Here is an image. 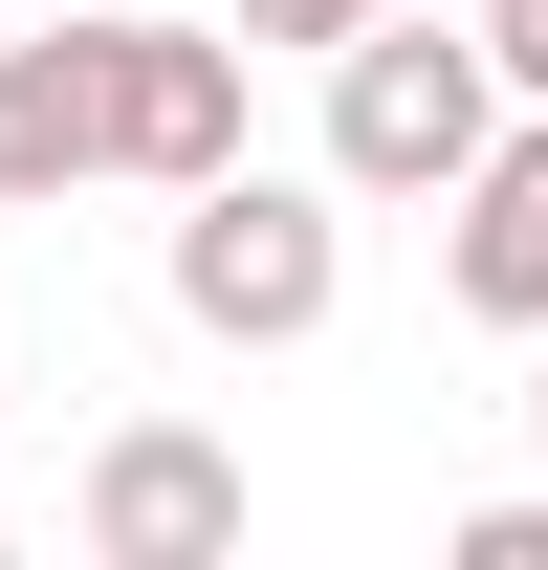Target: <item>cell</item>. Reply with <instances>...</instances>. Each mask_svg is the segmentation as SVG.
<instances>
[{
	"mask_svg": "<svg viewBox=\"0 0 548 570\" xmlns=\"http://www.w3.org/2000/svg\"><path fill=\"white\" fill-rule=\"evenodd\" d=\"M88 549H110V570H198V549H242V461H219L198 417H133L110 461H88Z\"/></svg>",
	"mask_w": 548,
	"mask_h": 570,
	"instance_id": "obj_4",
	"label": "cell"
},
{
	"mask_svg": "<svg viewBox=\"0 0 548 570\" xmlns=\"http://www.w3.org/2000/svg\"><path fill=\"white\" fill-rule=\"evenodd\" d=\"M527 417H548V373H527Z\"/></svg>",
	"mask_w": 548,
	"mask_h": 570,
	"instance_id": "obj_10",
	"label": "cell"
},
{
	"mask_svg": "<svg viewBox=\"0 0 548 570\" xmlns=\"http://www.w3.org/2000/svg\"><path fill=\"white\" fill-rule=\"evenodd\" d=\"M505 132V67H482V22H351L330 45V198H439L461 154Z\"/></svg>",
	"mask_w": 548,
	"mask_h": 570,
	"instance_id": "obj_1",
	"label": "cell"
},
{
	"mask_svg": "<svg viewBox=\"0 0 548 570\" xmlns=\"http://www.w3.org/2000/svg\"><path fill=\"white\" fill-rule=\"evenodd\" d=\"M461 570H548V504H461Z\"/></svg>",
	"mask_w": 548,
	"mask_h": 570,
	"instance_id": "obj_9",
	"label": "cell"
},
{
	"mask_svg": "<svg viewBox=\"0 0 548 570\" xmlns=\"http://www.w3.org/2000/svg\"><path fill=\"white\" fill-rule=\"evenodd\" d=\"M351 22H373V0H242V67H264V45H285V67H330Z\"/></svg>",
	"mask_w": 548,
	"mask_h": 570,
	"instance_id": "obj_7",
	"label": "cell"
},
{
	"mask_svg": "<svg viewBox=\"0 0 548 570\" xmlns=\"http://www.w3.org/2000/svg\"><path fill=\"white\" fill-rule=\"evenodd\" d=\"M330 285H351V242H330L307 176H264V154L176 176V307H198L219 352H307V330H330Z\"/></svg>",
	"mask_w": 548,
	"mask_h": 570,
	"instance_id": "obj_2",
	"label": "cell"
},
{
	"mask_svg": "<svg viewBox=\"0 0 548 570\" xmlns=\"http://www.w3.org/2000/svg\"><path fill=\"white\" fill-rule=\"evenodd\" d=\"M439 198H461V307L482 330H548V110H505Z\"/></svg>",
	"mask_w": 548,
	"mask_h": 570,
	"instance_id": "obj_5",
	"label": "cell"
},
{
	"mask_svg": "<svg viewBox=\"0 0 548 570\" xmlns=\"http://www.w3.org/2000/svg\"><path fill=\"white\" fill-rule=\"evenodd\" d=\"M88 110H110V176H219L242 154V22H88Z\"/></svg>",
	"mask_w": 548,
	"mask_h": 570,
	"instance_id": "obj_3",
	"label": "cell"
},
{
	"mask_svg": "<svg viewBox=\"0 0 548 570\" xmlns=\"http://www.w3.org/2000/svg\"><path fill=\"white\" fill-rule=\"evenodd\" d=\"M67 176H110V110H88V22H45L0 45V198H67Z\"/></svg>",
	"mask_w": 548,
	"mask_h": 570,
	"instance_id": "obj_6",
	"label": "cell"
},
{
	"mask_svg": "<svg viewBox=\"0 0 548 570\" xmlns=\"http://www.w3.org/2000/svg\"><path fill=\"white\" fill-rule=\"evenodd\" d=\"M482 67H505V110H548V0H482Z\"/></svg>",
	"mask_w": 548,
	"mask_h": 570,
	"instance_id": "obj_8",
	"label": "cell"
}]
</instances>
